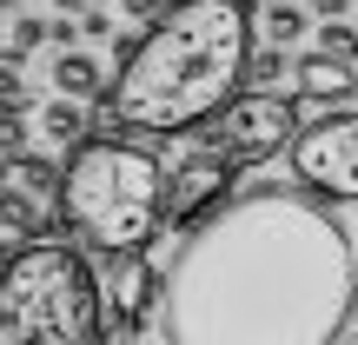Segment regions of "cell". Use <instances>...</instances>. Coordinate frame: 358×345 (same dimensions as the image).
<instances>
[{"label": "cell", "mask_w": 358, "mask_h": 345, "mask_svg": "<svg viewBox=\"0 0 358 345\" xmlns=\"http://www.w3.org/2000/svg\"><path fill=\"white\" fill-rule=\"evenodd\" d=\"M87 120H93V113H80V100H66V93H53V100L40 106V133H47L53 146H87V140H93Z\"/></svg>", "instance_id": "13"}, {"label": "cell", "mask_w": 358, "mask_h": 345, "mask_svg": "<svg viewBox=\"0 0 358 345\" xmlns=\"http://www.w3.org/2000/svg\"><path fill=\"white\" fill-rule=\"evenodd\" d=\"M0 13H20V0H0Z\"/></svg>", "instance_id": "23"}, {"label": "cell", "mask_w": 358, "mask_h": 345, "mask_svg": "<svg viewBox=\"0 0 358 345\" xmlns=\"http://www.w3.org/2000/svg\"><path fill=\"white\" fill-rule=\"evenodd\" d=\"M66 226L93 246V253H127V246H153L166 226V167L146 146L100 133V140L73 146L66 160Z\"/></svg>", "instance_id": "3"}, {"label": "cell", "mask_w": 358, "mask_h": 345, "mask_svg": "<svg viewBox=\"0 0 358 345\" xmlns=\"http://www.w3.org/2000/svg\"><path fill=\"white\" fill-rule=\"evenodd\" d=\"M53 7H60V13H87L93 0H53Z\"/></svg>", "instance_id": "22"}, {"label": "cell", "mask_w": 358, "mask_h": 345, "mask_svg": "<svg viewBox=\"0 0 358 345\" xmlns=\"http://www.w3.org/2000/svg\"><path fill=\"white\" fill-rule=\"evenodd\" d=\"M20 60H27V53L0 47V100H27V87H20Z\"/></svg>", "instance_id": "18"}, {"label": "cell", "mask_w": 358, "mask_h": 345, "mask_svg": "<svg viewBox=\"0 0 358 345\" xmlns=\"http://www.w3.org/2000/svg\"><path fill=\"white\" fill-rule=\"evenodd\" d=\"M252 40L245 0H173L159 20H146L120 80L100 93L106 120L133 133H199L245 87Z\"/></svg>", "instance_id": "2"}, {"label": "cell", "mask_w": 358, "mask_h": 345, "mask_svg": "<svg viewBox=\"0 0 358 345\" xmlns=\"http://www.w3.org/2000/svg\"><path fill=\"white\" fill-rule=\"evenodd\" d=\"M80 40H113V13L87 7V13H80Z\"/></svg>", "instance_id": "19"}, {"label": "cell", "mask_w": 358, "mask_h": 345, "mask_svg": "<svg viewBox=\"0 0 358 345\" xmlns=\"http://www.w3.org/2000/svg\"><path fill=\"white\" fill-rule=\"evenodd\" d=\"M292 179L332 206H358V106H338V113L299 127Z\"/></svg>", "instance_id": "6"}, {"label": "cell", "mask_w": 358, "mask_h": 345, "mask_svg": "<svg viewBox=\"0 0 358 345\" xmlns=\"http://www.w3.org/2000/svg\"><path fill=\"white\" fill-rule=\"evenodd\" d=\"M232 192H239V153L199 140L186 160H173V173H166V226L192 232L206 213H219Z\"/></svg>", "instance_id": "9"}, {"label": "cell", "mask_w": 358, "mask_h": 345, "mask_svg": "<svg viewBox=\"0 0 358 345\" xmlns=\"http://www.w3.org/2000/svg\"><path fill=\"white\" fill-rule=\"evenodd\" d=\"M279 80H285V47H266V53L245 60V87H272L279 93Z\"/></svg>", "instance_id": "15"}, {"label": "cell", "mask_w": 358, "mask_h": 345, "mask_svg": "<svg viewBox=\"0 0 358 345\" xmlns=\"http://www.w3.org/2000/svg\"><path fill=\"white\" fill-rule=\"evenodd\" d=\"M66 167L47 153H7L0 160V226L20 239H53L66 226Z\"/></svg>", "instance_id": "8"}, {"label": "cell", "mask_w": 358, "mask_h": 345, "mask_svg": "<svg viewBox=\"0 0 358 345\" xmlns=\"http://www.w3.org/2000/svg\"><path fill=\"white\" fill-rule=\"evenodd\" d=\"M299 93H272V87H239L213 120L199 127L206 146H226L239 160H272L299 140Z\"/></svg>", "instance_id": "5"}, {"label": "cell", "mask_w": 358, "mask_h": 345, "mask_svg": "<svg viewBox=\"0 0 358 345\" xmlns=\"http://www.w3.org/2000/svg\"><path fill=\"white\" fill-rule=\"evenodd\" d=\"M47 40H53V20H40V13H13V40H7L13 53H34V47H47Z\"/></svg>", "instance_id": "17"}, {"label": "cell", "mask_w": 358, "mask_h": 345, "mask_svg": "<svg viewBox=\"0 0 358 345\" xmlns=\"http://www.w3.org/2000/svg\"><path fill=\"white\" fill-rule=\"evenodd\" d=\"M306 7H312V13H319V20H338V13H345V7H352V0H306Z\"/></svg>", "instance_id": "21"}, {"label": "cell", "mask_w": 358, "mask_h": 345, "mask_svg": "<svg viewBox=\"0 0 358 345\" xmlns=\"http://www.w3.org/2000/svg\"><path fill=\"white\" fill-rule=\"evenodd\" d=\"M292 93H299V106H358V66L325 53V47H312L292 66Z\"/></svg>", "instance_id": "10"}, {"label": "cell", "mask_w": 358, "mask_h": 345, "mask_svg": "<svg viewBox=\"0 0 358 345\" xmlns=\"http://www.w3.org/2000/svg\"><path fill=\"white\" fill-rule=\"evenodd\" d=\"M100 332V272L66 239L20 246L0 266V345H93Z\"/></svg>", "instance_id": "4"}, {"label": "cell", "mask_w": 358, "mask_h": 345, "mask_svg": "<svg viewBox=\"0 0 358 345\" xmlns=\"http://www.w3.org/2000/svg\"><path fill=\"white\" fill-rule=\"evenodd\" d=\"M312 20H319V13L299 7V0H259L252 7V34L266 40V47H299V40L312 34Z\"/></svg>", "instance_id": "11"}, {"label": "cell", "mask_w": 358, "mask_h": 345, "mask_svg": "<svg viewBox=\"0 0 358 345\" xmlns=\"http://www.w3.org/2000/svg\"><path fill=\"white\" fill-rule=\"evenodd\" d=\"M173 345H338L358 312V253L319 192H232L166 266Z\"/></svg>", "instance_id": "1"}, {"label": "cell", "mask_w": 358, "mask_h": 345, "mask_svg": "<svg viewBox=\"0 0 358 345\" xmlns=\"http://www.w3.org/2000/svg\"><path fill=\"white\" fill-rule=\"evenodd\" d=\"M106 87H113V80H106V66L93 60V53L60 47V60H53V93H66V100H100Z\"/></svg>", "instance_id": "12"}, {"label": "cell", "mask_w": 358, "mask_h": 345, "mask_svg": "<svg viewBox=\"0 0 358 345\" xmlns=\"http://www.w3.org/2000/svg\"><path fill=\"white\" fill-rule=\"evenodd\" d=\"M166 7H173V0H120V13H127V20H159Z\"/></svg>", "instance_id": "20"}, {"label": "cell", "mask_w": 358, "mask_h": 345, "mask_svg": "<svg viewBox=\"0 0 358 345\" xmlns=\"http://www.w3.org/2000/svg\"><path fill=\"white\" fill-rule=\"evenodd\" d=\"M27 153V100H0V160Z\"/></svg>", "instance_id": "14"}, {"label": "cell", "mask_w": 358, "mask_h": 345, "mask_svg": "<svg viewBox=\"0 0 358 345\" xmlns=\"http://www.w3.org/2000/svg\"><path fill=\"white\" fill-rule=\"evenodd\" d=\"M153 306H166V272L146 259V246L106 253V266H100V332H93V345H133L146 332V312Z\"/></svg>", "instance_id": "7"}, {"label": "cell", "mask_w": 358, "mask_h": 345, "mask_svg": "<svg viewBox=\"0 0 358 345\" xmlns=\"http://www.w3.org/2000/svg\"><path fill=\"white\" fill-rule=\"evenodd\" d=\"M319 47L338 53V60H358V27L338 13V20H319Z\"/></svg>", "instance_id": "16"}]
</instances>
